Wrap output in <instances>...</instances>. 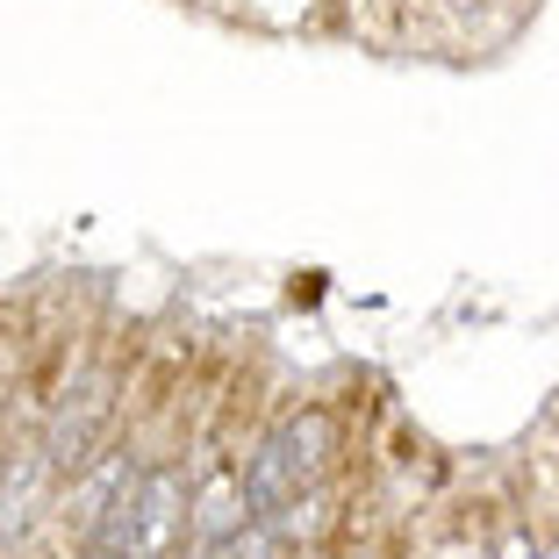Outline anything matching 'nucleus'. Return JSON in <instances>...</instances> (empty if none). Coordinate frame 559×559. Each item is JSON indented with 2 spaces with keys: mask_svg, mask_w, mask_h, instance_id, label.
<instances>
[{
  "mask_svg": "<svg viewBox=\"0 0 559 559\" xmlns=\"http://www.w3.org/2000/svg\"><path fill=\"white\" fill-rule=\"evenodd\" d=\"M122 545H130V559H173L187 545V474L180 466L136 474L130 502H122Z\"/></svg>",
  "mask_w": 559,
  "mask_h": 559,
  "instance_id": "f257e3e1",
  "label": "nucleus"
},
{
  "mask_svg": "<svg viewBox=\"0 0 559 559\" xmlns=\"http://www.w3.org/2000/svg\"><path fill=\"white\" fill-rule=\"evenodd\" d=\"M245 524H251V502H245L237 466H209L201 480H187V538H201V552L230 545Z\"/></svg>",
  "mask_w": 559,
  "mask_h": 559,
  "instance_id": "f03ea898",
  "label": "nucleus"
},
{
  "mask_svg": "<svg viewBox=\"0 0 559 559\" xmlns=\"http://www.w3.org/2000/svg\"><path fill=\"white\" fill-rule=\"evenodd\" d=\"M100 424H108V395H86L80 409H58L50 416V438H44V460H50V474H80L86 460H94V438H100Z\"/></svg>",
  "mask_w": 559,
  "mask_h": 559,
  "instance_id": "7ed1b4c3",
  "label": "nucleus"
},
{
  "mask_svg": "<svg viewBox=\"0 0 559 559\" xmlns=\"http://www.w3.org/2000/svg\"><path fill=\"white\" fill-rule=\"evenodd\" d=\"M273 452L287 460V474H295L301 488H316V480H323V466H330V416L323 409L287 416V424L273 430Z\"/></svg>",
  "mask_w": 559,
  "mask_h": 559,
  "instance_id": "20e7f679",
  "label": "nucleus"
},
{
  "mask_svg": "<svg viewBox=\"0 0 559 559\" xmlns=\"http://www.w3.org/2000/svg\"><path fill=\"white\" fill-rule=\"evenodd\" d=\"M130 480H136V474H130V460H122V452H108V460H100L94 474H72V516H80L86 538H94L100 516H108V510L122 502V495H130Z\"/></svg>",
  "mask_w": 559,
  "mask_h": 559,
  "instance_id": "39448f33",
  "label": "nucleus"
},
{
  "mask_svg": "<svg viewBox=\"0 0 559 559\" xmlns=\"http://www.w3.org/2000/svg\"><path fill=\"white\" fill-rule=\"evenodd\" d=\"M495 559H538V538H531L524 524H502V538H495Z\"/></svg>",
  "mask_w": 559,
  "mask_h": 559,
  "instance_id": "423d86ee",
  "label": "nucleus"
},
{
  "mask_svg": "<svg viewBox=\"0 0 559 559\" xmlns=\"http://www.w3.org/2000/svg\"><path fill=\"white\" fill-rule=\"evenodd\" d=\"M80 559H130V552H122V545H108V538H86Z\"/></svg>",
  "mask_w": 559,
  "mask_h": 559,
  "instance_id": "0eeeda50",
  "label": "nucleus"
},
{
  "mask_svg": "<svg viewBox=\"0 0 559 559\" xmlns=\"http://www.w3.org/2000/svg\"><path fill=\"white\" fill-rule=\"evenodd\" d=\"M538 559H559V538H545V545H538Z\"/></svg>",
  "mask_w": 559,
  "mask_h": 559,
  "instance_id": "6e6552de",
  "label": "nucleus"
},
{
  "mask_svg": "<svg viewBox=\"0 0 559 559\" xmlns=\"http://www.w3.org/2000/svg\"><path fill=\"white\" fill-rule=\"evenodd\" d=\"M359 559H366V552H359Z\"/></svg>",
  "mask_w": 559,
  "mask_h": 559,
  "instance_id": "1a4fd4ad",
  "label": "nucleus"
}]
</instances>
